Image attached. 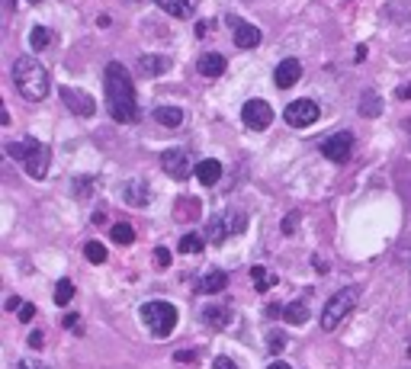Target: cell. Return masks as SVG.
Masks as SVG:
<instances>
[{
  "label": "cell",
  "mask_w": 411,
  "mask_h": 369,
  "mask_svg": "<svg viewBox=\"0 0 411 369\" xmlns=\"http://www.w3.org/2000/svg\"><path fill=\"white\" fill-rule=\"evenodd\" d=\"M241 119L248 129H267L273 122V110L267 100H248L241 110Z\"/></svg>",
  "instance_id": "cell-9"
},
{
  "label": "cell",
  "mask_w": 411,
  "mask_h": 369,
  "mask_svg": "<svg viewBox=\"0 0 411 369\" xmlns=\"http://www.w3.org/2000/svg\"><path fill=\"white\" fill-rule=\"evenodd\" d=\"M379 110H383V100H379V93H373V90H363V93H360V112H363L366 119H376V116H379Z\"/></svg>",
  "instance_id": "cell-20"
},
{
  "label": "cell",
  "mask_w": 411,
  "mask_h": 369,
  "mask_svg": "<svg viewBox=\"0 0 411 369\" xmlns=\"http://www.w3.org/2000/svg\"><path fill=\"white\" fill-rule=\"evenodd\" d=\"M357 302H360V289H357V286L337 289V292L328 299L325 312H321V328H325V331H334L337 324L344 321L347 315L357 308Z\"/></svg>",
  "instance_id": "cell-4"
},
{
  "label": "cell",
  "mask_w": 411,
  "mask_h": 369,
  "mask_svg": "<svg viewBox=\"0 0 411 369\" xmlns=\"http://www.w3.org/2000/svg\"><path fill=\"white\" fill-rule=\"evenodd\" d=\"M228 29L234 32V46L238 48H257L261 46V29L251 26V23H244L241 17H228Z\"/></svg>",
  "instance_id": "cell-11"
},
{
  "label": "cell",
  "mask_w": 411,
  "mask_h": 369,
  "mask_svg": "<svg viewBox=\"0 0 411 369\" xmlns=\"http://www.w3.org/2000/svg\"><path fill=\"white\" fill-rule=\"evenodd\" d=\"M286 122H290L292 129H308L312 122H318V116H321V110H318V103L315 100H292L290 106H286Z\"/></svg>",
  "instance_id": "cell-6"
},
{
  "label": "cell",
  "mask_w": 411,
  "mask_h": 369,
  "mask_svg": "<svg viewBox=\"0 0 411 369\" xmlns=\"http://www.w3.org/2000/svg\"><path fill=\"white\" fill-rule=\"evenodd\" d=\"M122 199L129 206H148L151 203V190L141 180H132V183H126V190H122Z\"/></svg>",
  "instance_id": "cell-14"
},
{
  "label": "cell",
  "mask_w": 411,
  "mask_h": 369,
  "mask_svg": "<svg viewBox=\"0 0 411 369\" xmlns=\"http://www.w3.org/2000/svg\"><path fill=\"white\" fill-rule=\"evenodd\" d=\"M302 77V65L299 58H283L280 65H277V74H273V81H277V87L280 90H286V87H296Z\"/></svg>",
  "instance_id": "cell-12"
},
{
  "label": "cell",
  "mask_w": 411,
  "mask_h": 369,
  "mask_svg": "<svg viewBox=\"0 0 411 369\" xmlns=\"http://www.w3.org/2000/svg\"><path fill=\"white\" fill-rule=\"evenodd\" d=\"M141 321L148 324V331L154 334V337H168L174 328H177V308L170 302H148L141 305Z\"/></svg>",
  "instance_id": "cell-5"
},
{
  "label": "cell",
  "mask_w": 411,
  "mask_h": 369,
  "mask_svg": "<svg viewBox=\"0 0 411 369\" xmlns=\"http://www.w3.org/2000/svg\"><path fill=\"white\" fill-rule=\"evenodd\" d=\"M283 347H286V337H283V334H270V350L280 353Z\"/></svg>",
  "instance_id": "cell-35"
},
{
  "label": "cell",
  "mask_w": 411,
  "mask_h": 369,
  "mask_svg": "<svg viewBox=\"0 0 411 369\" xmlns=\"http://www.w3.org/2000/svg\"><path fill=\"white\" fill-rule=\"evenodd\" d=\"M222 289H228V277H225L222 270H215V273H206L203 279H199V292H222Z\"/></svg>",
  "instance_id": "cell-17"
},
{
  "label": "cell",
  "mask_w": 411,
  "mask_h": 369,
  "mask_svg": "<svg viewBox=\"0 0 411 369\" xmlns=\"http://www.w3.org/2000/svg\"><path fill=\"white\" fill-rule=\"evenodd\" d=\"M139 68H141V74H148V77H158V74L170 71V58H164V55H141Z\"/></svg>",
  "instance_id": "cell-16"
},
{
  "label": "cell",
  "mask_w": 411,
  "mask_h": 369,
  "mask_svg": "<svg viewBox=\"0 0 411 369\" xmlns=\"http://www.w3.org/2000/svg\"><path fill=\"white\" fill-rule=\"evenodd\" d=\"M106 103H110V116L116 122H135L139 119V106H135V87H132L129 71L119 61L106 65Z\"/></svg>",
  "instance_id": "cell-1"
},
{
  "label": "cell",
  "mask_w": 411,
  "mask_h": 369,
  "mask_svg": "<svg viewBox=\"0 0 411 369\" xmlns=\"http://www.w3.org/2000/svg\"><path fill=\"white\" fill-rule=\"evenodd\" d=\"M308 318V305L302 302H290V305H283V321H290V324H302Z\"/></svg>",
  "instance_id": "cell-21"
},
{
  "label": "cell",
  "mask_w": 411,
  "mask_h": 369,
  "mask_svg": "<svg viewBox=\"0 0 411 369\" xmlns=\"http://www.w3.org/2000/svg\"><path fill=\"white\" fill-rule=\"evenodd\" d=\"M161 170H164L168 177H174V180H187V177L193 174L190 154L187 151H180V148H170V151L161 154Z\"/></svg>",
  "instance_id": "cell-8"
},
{
  "label": "cell",
  "mask_w": 411,
  "mask_h": 369,
  "mask_svg": "<svg viewBox=\"0 0 411 369\" xmlns=\"http://www.w3.org/2000/svg\"><path fill=\"white\" fill-rule=\"evenodd\" d=\"M13 83H17L19 97L26 100H46L48 97V87H52V77L36 58H19L13 65Z\"/></svg>",
  "instance_id": "cell-2"
},
{
  "label": "cell",
  "mask_w": 411,
  "mask_h": 369,
  "mask_svg": "<svg viewBox=\"0 0 411 369\" xmlns=\"http://www.w3.org/2000/svg\"><path fill=\"white\" fill-rule=\"evenodd\" d=\"M7 308H10V312H19V308H23V302H19V299H7Z\"/></svg>",
  "instance_id": "cell-41"
},
{
  "label": "cell",
  "mask_w": 411,
  "mask_h": 369,
  "mask_svg": "<svg viewBox=\"0 0 411 369\" xmlns=\"http://www.w3.org/2000/svg\"><path fill=\"white\" fill-rule=\"evenodd\" d=\"M26 3H32V7H36V3H42V0H26Z\"/></svg>",
  "instance_id": "cell-45"
},
{
  "label": "cell",
  "mask_w": 411,
  "mask_h": 369,
  "mask_svg": "<svg viewBox=\"0 0 411 369\" xmlns=\"http://www.w3.org/2000/svg\"><path fill=\"white\" fill-rule=\"evenodd\" d=\"M174 360H177V363H190V360H193V353H190V350H177V353H174Z\"/></svg>",
  "instance_id": "cell-40"
},
{
  "label": "cell",
  "mask_w": 411,
  "mask_h": 369,
  "mask_svg": "<svg viewBox=\"0 0 411 369\" xmlns=\"http://www.w3.org/2000/svg\"><path fill=\"white\" fill-rule=\"evenodd\" d=\"M84 254H87L90 263H106V248H103L100 241H90V244L84 248Z\"/></svg>",
  "instance_id": "cell-28"
},
{
  "label": "cell",
  "mask_w": 411,
  "mask_h": 369,
  "mask_svg": "<svg viewBox=\"0 0 411 369\" xmlns=\"http://www.w3.org/2000/svg\"><path fill=\"white\" fill-rule=\"evenodd\" d=\"M350 151H354V135L350 132H337V135H328L321 141V154L328 161H334V164H344L347 157H350Z\"/></svg>",
  "instance_id": "cell-7"
},
{
  "label": "cell",
  "mask_w": 411,
  "mask_h": 369,
  "mask_svg": "<svg viewBox=\"0 0 411 369\" xmlns=\"http://www.w3.org/2000/svg\"><path fill=\"white\" fill-rule=\"evenodd\" d=\"M74 193H77V196H87V193H90V180H74Z\"/></svg>",
  "instance_id": "cell-37"
},
{
  "label": "cell",
  "mask_w": 411,
  "mask_h": 369,
  "mask_svg": "<svg viewBox=\"0 0 411 369\" xmlns=\"http://www.w3.org/2000/svg\"><path fill=\"white\" fill-rule=\"evenodd\" d=\"M296 225H299V212H290L286 215V221H283V235H292Z\"/></svg>",
  "instance_id": "cell-32"
},
{
  "label": "cell",
  "mask_w": 411,
  "mask_h": 369,
  "mask_svg": "<svg viewBox=\"0 0 411 369\" xmlns=\"http://www.w3.org/2000/svg\"><path fill=\"white\" fill-rule=\"evenodd\" d=\"M395 97H399V100H411V83H402V87L395 90Z\"/></svg>",
  "instance_id": "cell-38"
},
{
  "label": "cell",
  "mask_w": 411,
  "mask_h": 369,
  "mask_svg": "<svg viewBox=\"0 0 411 369\" xmlns=\"http://www.w3.org/2000/svg\"><path fill=\"white\" fill-rule=\"evenodd\" d=\"M29 347H32V350H42V347H46V337H42V331L29 334Z\"/></svg>",
  "instance_id": "cell-34"
},
{
  "label": "cell",
  "mask_w": 411,
  "mask_h": 369,
  "mask_svg": "<svg viewBox=\"0 0 411 369\" xmlns=\"http://www.w3.org/2000/svg\"><path fill=\"white\" fill-rule=\"evenodd\" d=\"M164 13H170V17L177 19H187L190 17V0H154Z\"/></svg>",
  "instance_id": "cell-22"
},
{
  "label": "cell",
  "mask_w": 411,
  "mask_h": 369,
  "mask_svg": "<svg viewBox=\"0 0 411 369\" xmlns=\"http://www.w3.org/2000/svg\"><path fill=\"white\" fill-rule=\"evenodd\" d=\"M267 369H292V366H286V363H283V360H277V363H273V366H267Z\"/></svg>",
  "instance_id": "cell-43"
},
{
  "label": "cell",
  "mask_w": 411,
  "mask_h": 369,
  "mask_svg": "<svg viewBox=\"0 0 411 369\" xmlns=\"http://www.w3.org/2000/svg\"><path fill=\"white\" fill-rule=\"evenodd\" d=\"M154 260H158L161 270H168L170 267V250L168 248H158V250H154Z\"/></svg>",
  "instance_id": "cell-31"
},
{
  "label": "cell",
  "mask_w": 411,
  "mask_h": 369,
  "mask_svg": "<svg viewBox=\"0 0 411 369\" xmlns=\"http://www.w3.org/2000/svg\"><path fill=\"white\" fill-rule=\"evenodd\" d=\"M71 299H74V283H71V279H58L55 283V302L68 305Z\"/></svg>",
  "instance_id": "cell-26"
},
{
  "label": "cell",
  "mask_w": 411,
  "mask_h": 369,
  "mask_svg": "<svg viewBox=\"0 0 411 369\" xmlns=\"http://www.w3.org/2000/svg\"><path fill=\"white\" fill-rule=\"evenodd\" d=\"M112 241H116V244H132V241H135V228H132L129 221L112 225Z\"/></svg>",
  "instance_id": "cell-24"
},
{
  "label": "cell",
  "mask_w": 411,
  "mask_h": 369,
  "mask_svg": "<svg viewBox=\"0 0 411 369\" xmlns=\"http://www.w3.org/2000/svg\"><path fill=\"white\" fill-rule=\"evenodd\" d=\"M32 318H36V305H32V302H26V305H23V308H19V321L26 324V321H32Z\"/></svg>",
  "instance_id": "cell-33"
},
{
  "label": "cell",
  "mask_w": 411,
  "mask_h": 369,
  "mask_svg": "<svg viewBox=\"0 0 411 369\" xmlns=\"http://www.w3.org/2000/svg\"><path fill=\"white\" fill-rule=\"evenodd\" d=\"M61 100H65V106L71 112H74V116H94L97 112V103H94V97H90V93L87 90H74V87H61Z\"/></svg>",
  "instance_id": "cell-10"
},
{
  "label": "cell",
  "mask_w": 411,
  "mask_h": 369,
  "mask_svg": "<svg viewBox=\"0 0 411 369\" xmlns=\"http://www.w3.org/2000/svg\"><path fill=\"white\" fill-rule=\"evenodd\" d=\"M197 180L203 186H215L219 180H222V164H219L215 157H206V161H199V164H197Z\"/></svg>",
  "instance_id": "cell-13"
},
{
  "label": "cell",
  "mask_w": 411,
  "mask_h": 369,
  "mask_svg": "<svg viewBox=\"0 0 411 369\" xmlns=\"http://www.w3.org/2000/svg\"><path fill=\"white\" fill-rule=\"evenodd\" d=\"M203 321L212 324V328H225V324H228V312H225V308H219V305H215V308H206Z\"/></svg>",
  "instance_id": "cell-27"
},
{
  "label": "cell",
  "mask_w": 411,
  "mask_h": 369,
  "mask_svg": "<svg viewBox=\"0 0 411 369\" xmlns=\"http://www.w3.org/2000/svg\"><path fill=\"white\" fill-rule=\"evenodd\" d=\"M7 154L17 157L19 167H23L29 177H36V180H42V177L48 174V161H52V151H48V145H42V141H36V139L10 141V145H7Z\"/></svg>",
  "instance_id": "cell-3"
},
{
  "label": "cell",
  "mask_w": 411,
  "mask_h": 369,
  "mask_svg": "<svg viewBox=\"0 0 411 369\" xmlns=\"http://www.w3.org/2000/svg\"><path fill=\"white\" fill-rule=\"evenodd\" d=\"M17 369H48V366H46V363H36V360H23Z\"/></svg>",
  "instance_id": "cell-39"
},
{
  "label": "cell",
  "mask_w": 411,
  "mask_h": 369,
  "mask_svg": "<svg viewBox=\"0 0 411 369\" xmlns=\"http://www.w3.org/2000/svg\"><path fill=\"white\" fill-rule=\"evenodd\" d=\"M77 324V315H65V328H74Z\"/></svg>",
  "instance_id": "cell-42"
},
{
  "label": "cell",
  "mask_w": 411,
  "mask_h": 369,
  "mask_svg": "<svg viewBox=\"0 0 411 369\" xmlns=\"http://www.w3.org/2000/svg\"><path fill=\"white\" fill-rule=\"evenodd\" d=\"M197 68L203 77H219V74H225V58L219 52H209V55H203L197 61Z\"/></svg>",
  "instance_id": "cell-15"
},
{
  "label": "cell",
  "mask_w": 411,
  "mask_h": 369,
  "mask_svg": "<svg viewBox=\"0 0 411 369\" xmlns=\"http://www.w3.org/2000/svg\"><path fill=\"white\" fill-rule=\"evenodd\" d=\"M203 248H206V238L197 235V231H190V235L180 238V254H199Z\"/></svg>",
  "instance_id": "cell-23"
},
{
  "label": "cell",
  "mask_w": 411,
  "mask_h": 369,
  "mask_svg": "<svg viewBox=\"0 0 411 369\" xmlns=\"http://www.w3.org/2000/svg\"><path fill=\"white\" fill-rule=\"evenodd\" d=\"M154 119H158L161 126H168V129H177L180 122H183V110H180V106H158V110H154Z\"/></svg>",
  "instance_id": "cell-19"
},
{
  "label": "cell",
  "mask_w": 411,
  "mask_h": 369,
  "mask_svg": "<svg viewBox=\"0 0 411 369\" xmlns=\"http://www.w3.org/2000/svg\"><path fill=\"white\" fill-rule=\"evenodd\" d=\"M212 369H238V363H234L232 357H219V360L212 363Z\"/></svg>",
  "instance_id": "cell-36"
},
{
  "label": "cell",
  "mask_w": 411,
  "mask_h": 369,
  "mask_svg": "<svg viewBox=\"0 0 411 369\" xmlns=\"http://www.w3.org/2000/svg\"><path fill=\"white\" fill-rule=\"evenodd\" d=\"M29 42H32V48H36V52H42V48L52 46V32H48L46 26H36L32 32H29Z\"/></svg>",
  "instance_id": "cell-25"
},
{
  "label": "cell",
  "mask_w": 411,
  "mask_h": 369,
  "mask_svg": "<svg viewBox=\"0 0 411 369\" xmlns=\"http://www.w3.org/2000/svg\"><path fill=\"white\" fill-rule=\"evenodd\" d=\"M219 221H222L225 238H232V235H241V231L248 228V219H244V212H225Z\"/></svg>",
  "instance_id": "cell-18"
},
{
  "label": "cell",
  "mask_w": 411,
  "mask_h": 369,
  "mask_svg": "<svg viewBox=\"0 0 411 369\" xmlns=\"http://www.w3.org/2000/svg\"><path fill=\"white\" fill-rule=\"evenodd\" d=\"M3 7H7V10H13V7H17V0H3Z\"/></svg>",
  "instance_id": "cell-44"
},
{
  "label": "cell",
  "mask_w": 411,
  "mask_h": 369,
  "mask_svg": "<svg viewBox=\"0 0 411 369\" xmlns=\"http://www.w3.org/2000/svg\"><path fill=\"white\" fill-rule=\"evenodd\" d=\"M251 279H254V286H257V289H270L273 283H277V277H270L263 267H254L251 270Z\"/></svg>",
  "instance_id": "cell-29"
},
{
  "label": "cell",
  "mask_w": 411,
  "mask_h": 369,
  "mask_svg": "<svg viewBox=\"0 0 411 369\" xmlns=\"http://www.w3.org/2000/svg\"><path fill=\"white\" fill-rule=\"evenodd\" d=\"M177 219H199V203L197 199H183V203H177Z\"/></svg>",
  "instance_id": "cell-30"
}]
</instances>
